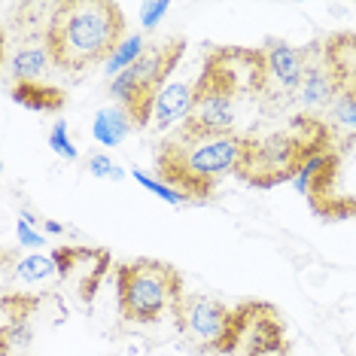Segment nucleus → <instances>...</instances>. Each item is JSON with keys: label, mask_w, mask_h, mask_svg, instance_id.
<instances>
[{"label": "nucleus", "mask_w": 356, "mask_h": 356, "mask_svg": "<svg viewBox=\"0 0 356 356\" xmlns=\"http://www.w3.org/2000/svg\"><path fill=\"white\" fill-rule=\"evenodd\" d=\"M186 293L183 274L161 259H131L116 265V305L125 323H159L171 317Z\"/></svg>", "instance_id": "0eeeda50"}, {"label": "nucleus", "mask_w": 356, "mask_h": 356, "mask_svg": "<svg viewBox=\"0 0 356 356\" xmlns=\"http://www.w3.org/2000/svg\"><path fill=\"white\" fill-rule=\"evenodd\" d=\"M131 177H134V180L143 186V189H149V192H152V195H156V198L168 201V204H186V201H189L186 195H180V192H174V189H171V186H168V183H161L159 177H149V174L137 171V168H131Z\"/></svg>", "instance_id": "4be33fe9"}, {"label": "nucleus", "mask_w": 356, "mask_h": 356, "mask_svg": "<svg viewBox=\"0 0 356 356\" xmlns=\"http://www.w3.org/2000/svg\"><path fill=\"white\" fill-rule=\"evenodd\" d=\"M192 101H195V79H180V83H168L165 92L159 95L156 113H152V128L156 131H168L177 122H186L192 113Z\"/></svg>", "instance_id": "4468645a"}, {"label": "nucleus", "mask_w": 356, "mask_h": 356, "mask_svg": "<svg viewBox=\"0 0 356 356\" xmlns=\"http://www.w3.org/2000/svg\"><path fill=\"white\" fill-rule=\"evenodd\" d=\"M131 131H134L131 116H128V113L119 107V104H113V107H104L98 116H95V125H92L95 140L104 143V147H119V143H122Z\"/></svg>", "instance_id": "f3484780"}, {"label": "nucleus", "mask_w": 356, "mask_h": 356, "mask_svg": "<svg viewBox=\"0 0 356 356\" xmlns=\"http://www.w3.org/2000/svg\"><path fill=\"white\" fill-rule=\"evenodd\" d=\"M329 140L326 119L317 116H296L289 125L274 131L244 134L234 177L250 189H274L296 180L307 161L329 147Z\"/></svg>", "instance_id": "20e7f679"}, {"label": "nucleus", "mask_w": 356, "mask_h": 356, "mask_svg": "<svg viewBox=\"0 0 356 356\" xmlns=\"http://www.w3.org/2000/svg\"><path fill=\"white\" fill-rule=\"evenodd\" d=\"M15 232H19L22 247H43L46 244V234L34 229V216H28V213L19 216V229Z\"/></svg>", "instance_id": "393cba45"}, {"label": "nucleus", "mask_w": 356, "mask_h": 356, "mask_svg": "<svg viewBox=\"0 0 356 356\" xmlns=\"http://www.w3.org/2000/svg\"><path fill=\"white\" fill-rule=\"evenodd\" d=\"M13 101L34 113H58L64 107V92L46 83H15Z\"/></svg>", "instance_id": "a211bd4d"}, {"label": "nucleus", "mask_w": 356, "mask_h": 356, "mask_svg": "<svg viewBox=\"0 0 356 356\" xmlns=\"http://www.w3.org/2000/svg\"><path fill=\"white\" fill-rule=\"evenodd\" d=\"M49 147H52L55 156H61V159H67V161H76V159H79L76 147L70 143L67 122H64V119H58V122L52 125V131H49Z\"/></svg>", "instance_id": "5701e85b"}, {"label": "nucleus", "mask_w": 356, "mask_h": 356, "mask_svg": "<svg viewBox=\"0 0 356 356\" xmlns=\"http://www.w3.org/2000/svg\"><path fill=\"white\" fill-rule=\"evenodd\" d=\"M177 332L183 341L195 347L198 353H220L232 356L244 344V335L253 320V302L229 307L220 298L207 293H192L186 289L171 314Z\"/></svg>", "instance_id": "423d86ee"}, {"label": "nucleus", "mask_w": 356, "mask_h": 356, "mask_svg": "<svg viewBox=\"0 0 356 356\" xmlns=\"http://www.w3.org/2000/svg\"><path fill=\"white\" fill-rule=\"evenodd\" d=\"M323 64L335 83V92L356 101V31L329 34L323 43Z\"/></svg>", "instance_id": "f8f14e48"}, {"label": "nucleus", "mask_w": 356, "mask_h": 356, "mask_svg": "<svg viewBox=\"0 0 356 356\" xmlns=\"http://www.w3.org/2000/svg\"><path fill=\"white\" fill-rule=\"evenodd\" d=\"M52 64L49 49L43 46H19L10 55V74L15 76V83H43L46 67Z\"/></svg>", "instance_id": "dca6fc26"}, {"label": "nucleus", "mask_w": 356, "mask_h": 356, "mask_svg": "<svg viewBox=\"0 0 356 356\" xmlns=\"http://www.w3.org/2000/svg\"><path fill=\"white\" fill-rule=\"evenodd\" d=\"M171 3L168 0H159V3H143L140 6V22H143V31H152L161 22V15H168Z\"/></svg>", "instance_id": "a878e982"}, {"label": "nucleus", "mask_w": 356, "mask_h": 356, "mask_svg": "<svg viewBox=\"0 0 356 356\" xmlns=\"http://www.w3.org/2000/svg\"><path fill=\"white\" fill-rule=\"evenodd\" d=\"M293 183L317 216L356 220V137H332Z\"/></svg>", "instance_id": "39448f33"}, {"label": "nucleus", "mask_w": 356, "mask_h": 356, "mask_svg": "<svg viewBox=\"0 0 356 356\" xmlns=\"http://www.w3.org/2000/svg\"><path fill=\"white\" fill-rule=\"evenodd\" d=\"M43 229L49 232V234H64V225H58V222H49V220L43 222Z\"/></svg>", "instance_id": "bb28decb"}, {"label": "nucleus", "mask_w": 356, "mask_h": 356, "mask_svg": "<svg viewBox=\"0 0 356 356\" xmlns=\"http://www.w3.org/2000/svg\"><path fill=\"white\" fill-rule=\"evenodd\" d=\"M244 356H293L280 314L265 302H253V320L244 335Z\"/></svg>", "instance_id": "9d476101"}, {"label": "nucleus", "mask_w": 356, "mask_h": 356, "mask_svg": "<svg viewBox=\"0 0 356 356\" xmlns=\"http://www.w3.org/2000/svg\"><path fill=\"white\" fill-rule=\"evenodd\" d=\"M268 92V64L262 49L220 46L210 49L195 76L192 113L180 128L192 134H238L244 98Z\"/></svg>", "instance_id": "f257e3e1"}, {"label": "nucleus", "mask_w": 356, "mask_h": 356, "mask_svg": "<svg viewBox=\"0 0 356 356\" xmlns=\"http://www.w3.org/2000/svg\"><path fill=\"white\" fill-rule=\"evenodd\" d=\"M326 125H329L332 137H356V101L338 95L335 104L329 107Z\"/></svg>", "instance_id": "aec40b11"}, {"label": "nucleus", "mask_w": 356, "mask_h": 356, "mask_svg": "<svg viewBox=\"0 0 356 356\" xmlns=\"http://www.w3.org/2000/svg\"><path fill=\"white\" fill-rule=\"evenodd\" d=\"M88 171H92V177H98V180H116V183L125 177V171L107 152H92V156H88Z\"/></svg>", "instance_id": "b1692460"}, {"label": "nucleus", "mask_w": 356, "mask_h": 356, "mask_svg": "<svg viewBox=\"0 0 356 356\" xmlns=\"http://www.w3.org/2000/svg\"><path fill=\"white\" fill-rule=\"evenodd\" d=\"M335 98H338L335 83H332L326 64H323V46L320 49H311L302 86H298V101H302L307 110H323V107H332Z\"/></svg>", "instance_id": "2eb2a0df"}, {"label": "nucleus", "mask_w": 356, "mask_h": 356, "mask_svg": "<svg viewBox=\"0 0 356 356\" xmlns=\"http://www.w3.org/2000/svg\"><path fill=\"white\" fill-rule=\"evenodd\" d=\"M125 40V13L113 0H61L46 25V49L61 74H83L107 64Z\"/></svg>", "instance_id": "f03ea898"}, {"label": "nucleus", "mask_w": 356, "mask_h": 356, "mask_svg": "<svg viewBox=\"0 0 356 356\" xmlns=\"http://www.w3.org/2000/svg\"><path fill=\"white\" fill-rule=\"evenodd\" d=\"M55 265H58V280L76 286V296L88 302L101 286V277L110 265V253L101 247H83V244H64L52 250Z\"/></svg>", "instance_id": "1a4fd4ad"}, {"label": "nucleus", "mask_w": 356, "mask_h": 356, "mask_svg": "<svg viewBox=\"0 0 356 356\" xmlns=\"http://www.w3.org/2000/svg\"><path fill=\"white\" fill-rule=\"evenodd\" d=\"M43 305V296L34 293H3L0 302V350L3 356L13 353V347H28L31 344V317L37 307Z\"/></svg>", "instance_id": "9b49d317"}, {"label": "nucleus", "mask_w": 356, "mask_h": 356, "mask_svg": "<svg viewBox=\"0 0 356 356\" xmlns=\"http://www.w3.org/2000/svg\"><path fill=\"white\" fill-rule=\"evenodd\" d=\"M147 40H143V34H131V37H125L122 40V46H119L116 52L110 55V61H107V74H110V79L113 76H119L122 70H128L131 64L140 58L143 52H147Z\"/></svg>", "instance_id": "412c9836"}, {"label": "nucleus", "mask_w": 356, "mask_h": 356, "mask_svg": "<svg viewBox=\"0 0 356 356\" xmlns=\"http://www.w3.org/2000/svg\"><path fill=\"white\" fill-rule=\"evenodd\" d=\"M186 55V37L174 34L147 46V52L131 67L110 79V98L131 116L134 128L152 125L159 95L165 92L168 79L177 70V64Z\"/></svg>", "instance_id": "6e6552de"}, {"label": "nucleus", "mask_w": 356, "mask_h": 356, "mask_svg": "<svg viewBox=\"0 0 356 356\" xmlns=\"http://www.w3.org/2000/svg\"><path fill=\"white\" fill-rule=\"evenodd\" d=\"M262 52H265V64H268V74L277 79L283 88H289V92L298 95L307 58H311V49H302V46H293V43H286V40L268 37L262 43Z\"/></svg>", "instance_id": "ddd939ff"}, {"label": "nucleus", "mask_w": 356, "mask_h": 356, "mask_svg": "<svg viewBox=\"0 0 356 356\" xmlns=\"http://www.w3.org/2000/svg\"><path fill=\"white\" fill-rule=\"evenodd\" d=\"M6 262H10V268L19 280L25 283H43L49 277H58V265H55V256L52 253H28L22 256L19 262H13L10 256H6Z\"/></svg>", "instance_id": "6ab92c4d"}, {"label": "nucleus", "mask_w": 356, "mask_h": 356, "mask_svg": "<svg viewBox=\"0 0 356 356\" xmlns=\"http://www.w3.org/2000/svg\"><path fill=\"white\" fill-rule=\"evenodd\" d=\"M244 134H192L177 128L156 149V174L189 201H207L234 174Z\"/></svg>", "instance_id": "7ed1b4c3"}]
</instances>
